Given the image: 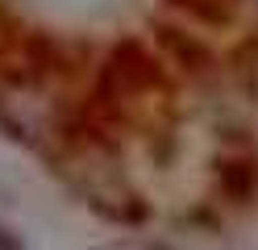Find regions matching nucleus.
<instances>
[{"label": "nucleus", "instance_id": "1", "mask_svg": "<svg viewBox=\"0 0 258 250\" xmlns=\"http://www.w3.org/2000/svg\"><path fill=\"white\" fill-rule=\"evenodd\" d=\"M150 79H154V63L146 59V50H142L138 42L117 46L112 63L104 67V88H112V83H117V88H121V96L138 92V88H146Z\"/></svg>", "mask_w": 258, "mask_h": 250}, {"label": "nucleus", "instance_id": "2", "mask_svg": "<svg viewBox=\"0 0 258 250\" xmlns=\"http://www.w3.org/2000/svg\"><path fill=\"white\" fill-rule=\"evenodd\" d=\"M158 33H163V42H167V46H171V50H175V55H179L183 63H204V59H208L200 42H191V38L183 42V38H179V33H175V29H167V25H163V29H158Z\"/></svg>", "mask_w": 258, "mask_h": 250}, {"label": "nucleus", "instance_id": "3", "mask_svg": "<svg viewBox=\"0 0 258 250\" xmlns=\"http://www.w3.org/2000/svg\"><path fill=\"white\" fill-rule=\"evenodd\" d=\"M0 250H21V246H17V238H13L5 225H0Z\"/></svg>", "mask_w": 258, "mask_h": 250}]
</instances>
